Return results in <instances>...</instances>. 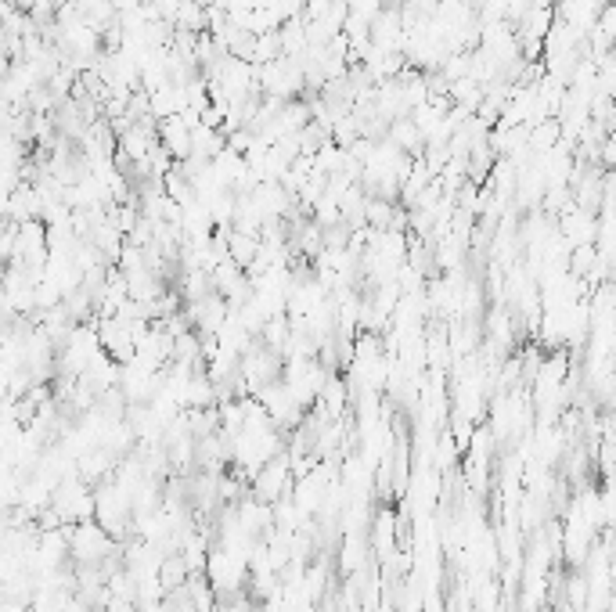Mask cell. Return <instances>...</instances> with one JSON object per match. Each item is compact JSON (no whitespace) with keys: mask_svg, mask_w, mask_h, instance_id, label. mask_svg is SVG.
Masks as SVG:
<instances>
[{"mask_svg":"<svg viewBox=\"0 0 616 612\" xmlns=\"http://www.w3.org/2000/svg\"><path fill=\"white\" fill-rule=\"evenodd\" d=\"M289 476H292L289 461H285V454H278V458L267 461V465L253 476V494L260 497V501H281L285 490H289Z\"/></svg>","mask_w":616,"mask_h":612,"instance_id":"6da1fadb","label":"cell"},{"mask_svg":"<svg viewBox=\"0 0 616 612\" xmlns=\"http://www.w3.org/2000/svg\"><path fill=\"white\" fill-rule=\"evenodd\" d=\"M598 29H602V33H606L609 40L616 44V4H609V8L602 11V18H598Z\"/></svg>","mask_w":616,"mask_h":612,"instance_id":"7a4b0ae2","label":"cell"}]
</instances>
